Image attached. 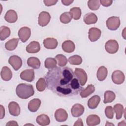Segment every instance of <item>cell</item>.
Returning a JSON list of instances; mask_svg holds the SVG:
<instances>
[{"instance_id":"cell-1","label":"cell","mask_w":126,"mask_h":126,"mask_svg":"<svg viewBox=\"0 0 126 126\" xmlns=\"http://www.w3.org/2000/svg\"><path fill=\"white\" fill-rule=\"evenodd\" d=\"M76 77L72 69L57 66L47 73L45 77L46 87L60 96L76 95L83 89Z\"/></svg>"},{"instance_id":"cell-2","label":"cell","mask_w":126,"mask_h":126,"mask_svg":"<svg viewBox=\"0 0 126 126\" xmlns=\"http://www.w3.org/2000/svg\"><path fill=\"white\" fill-rule=\"evenodd\" d=\"M16 93L20 98L27 99L34 94V91L32 85L21 83L17 86Z\"/></svg>"},{"instance_id":"cell-3","label":"cell","mask_w":126,"mask_h":126,"mask_svg":"<svg viewBox=\"0 0 126 126\" xmlns=\"http://www.w3.org/2000/svg\"><path fill=\"white\" fill-rule=\"evenodd\" d=\"M106 24L109 30L111 31L116 30L120 25V18L116 16L110 17L107 20Z\"/></svg>"},{"instance_id":"cell-4","label":"cell","mask_w":126,"mask_h":126,"mask_svg":"<svg viewBox=\"0 0 126 126\" xmlns=\"http://www.w3.org/2000/svg\"><path fill=\"white\" fill-rule=\"evenodd\" d=\"M74 74L76 76L80 85L83 86L86 84L87 81V74L85 71L80 68H76L74 71Z\"/></svg>"},{"instance_id":"cell-5","label":"cell","mask_w":126,"mask_h":126,"mask_svg":"<svg viewBox=\"0 0 126 126\" xmlns=\"http://www.w3.org/2000/svg\"><path fill=\"white\" fill-rule=\"evenodd\" d=\"M106 51L110 54H115L119 49V44L115 40H109L107 41L105 45Z\"/></svg>"},{"instance_id":"cell-6","label":"cell","mask_w":126,"mask_h":126,"mask_svg":"<svg viewBox=\"0 0 126 126\" xmlns=\"http://www.w3.org/2000/svg\"><path fill=\"white\" fill-rule=\"evenodd\" d=\"M18 36L19 39L23 42H26L31 36V29L27 27H22L18 31Z\"/></svg>"},{"instance_id":"cell-7","label":"cell","mask_w":126,"mask_h":126,"mask_svg":"<svg viewBox=\"0 0 126 126\" xmlns=\"http://www.w3.org/2000/svg\"><path fill=\"white\" fill-rule=\"evenodd\" d=\"M8 63L16 71L20 68L22 65L21 58L16 55L11 56L8 60Z\"/></svg>"},{"instance_id":"cell-8","label":"cell","mask_w":126,"mask_h":126,"mask_svg":"<svg viewBox=\"0 0 126 126\" xmlns=\"http://www.w3.org/2000/svg\"><path fill=\"white\" fill-rule=\"evenodd\" d=\"M51 19L50 14L46 11H42L38 16V24L41 27H44L48 25Z\"/></svg>"},{"instance_id":"cell-9","label":"cell","mask_w":126,"mask_h":126,"mask_svg":"<svg viewBox=\"0 0 126 126\" xmlns=\"http://www.w3.org/2000/svg\"><path fill=\"white\" fill-rule=\"evenodd\" d=\"M125 75L124 73L119 70L114 71L112 74V80L116 84H121L125 81Z\"/></svg>"},{"instance_id":"cell-10","label":"cell","mask_w":126,"mask_h":126,"mask_svg":"<svg viewBox=\"0 0 126 126\" xmlns=\"http://www.w3.org/2000/svg\"><path fill=\"white\" fill-rule=\"evenodd\" d=\"M101 32L100 29L96 28H91L88 32V37L92 42L97 41L100 37Z\"/></svg>"},{"instance_id":"cell-11","label":"cell","mask_w":126,"mask_h":126,"mask_svg":"<svg viewBox=\"0 0 126 126\" xmlns=\"http://www.w3.org/2000/svg\"><path fill=\"white\" fill-rule=\"evenodd\" d=\"M21 79L31 82L34 79V71L32 69H28L23 71L20 73Z\"/></svg>"},{"instance_id":"cell-12","label":"cell","mask_w":126,"mask_h":126,"mask_svg":"<svg viewBox=\"0 0 126 126\" xmlns=\"http://www.w3.org/2000/svg\"><path fill=\"white\" fill-rule=\"evenodd\" d=\"M55 118L57 121L59 122H63L67 120L68 114L64 109L59 108L55 112Z\"/></svg>"},{"instance_id":"cell-13","label":"cell","mask_w":126,"mask_h":126,"mask_svg":"<svg viewBox=\"0 0 126 126\" xmlns=\"http://www.w3.org/2000/svg\"><path fill=\"white\" fill-rule=\"evenodd\" d=\"M84 107L81 104L76 103L73 105L71 109V113L72 116L74 117H79L84 112Z\"/></svg>"},{"instance_id":"cell-14","label":"cell","mask_w":126,"mask_h":126,"mask_svg":"<svg viewBox=\"0 0 126 126\" xmlns=\"http://www.w3.org/2000/svg\"><path fill=\"white\" fill-rule=\"evenodd\" d=\"M8 109L9 113L13 116H18L20 113V107L15 101H11L9 103Z\"/></svg>"},{"instance_id":"cell-15","label":"cell","mask_w":126,"mask_h":126,"mask_svg":"<svg viewBox=\"0 0 126 126\" xmlns=\"http://www.w3.org/2000/svg\"><path fill=\"white\" fill-rule=\"evenodd\" d=\"M44 47L48 49H54L58 46V41L56 39L52 37L45 38L43 42Z\"/></svg>"},{"instance_id":"cell-16","label":"cell","mask_w":126,"mask_h":126,"mask_svg":"<svg viewBox=\"0 0 126 126\" xmlns=\"http://www.w3.org/2000/svg\"><path fill=\"white\" fill-rule=\"evenodd\" d=\"M40 50V45L38 42L33 41L30 43L26 47V51L29 53H36Z\"/></svg>"},{"instance_id":"cell-17","label":"cell","mask_w":126,"mask_h":126,"mask_svg":"<svg viewBox=\"0 0 126 126\" xmlns=\"http://www.w3.org/2000/svg\"><path fill=\"white\" fill-rule=\"evenodd\" d=\"M4 19L5 21L8 23H15L18 19L17 14L14 10H9L6 12L4 16Z\"/></svg>"},{"instance_id":"cell-18","label":"cell","mask_w":126,"mask_h":126,"mask_svg":"<svg viewBox=\"0 0 126 126\" xmlns=\"http://www.w3.org/2000/svg\"><path fill=\"white\" fill-rule=\"evenodd\" d=\"M41 104V100L38 98H34L30 100L28 104V109L32 112H35L38 110Z\"/></svg>"},{"instance_id":"cell-19","label":"cell","mask_w":126,"mask_h":126,"mask_svg":"<svg viewBox=\"0 0 126 126\" xmlns=\"http://www.w3.org/2000/svg\"><path fill=\"white\" fill-rule=\"evenodd\" d=\"M0 76L3 80L8 81L11 80L12 77V73L10 69L7 66H3L0 72Z\"/></svg>"},{"instance_id":"cell-20","label":"cell","mask_w":126,"mask_h":126,"mask_svg":"<svg viewBox=\"0 0 126 126\" xmlns=\"http://www.w3.org/2000/svg\"><path fill=\"white\" fill-rule=\"evenodd\" d=\"M83 20L87 25L94 24L96 23L97 21V17L94 13H88L84 15Z\"/></svg>"},{"instance_id":"cell-21","label":"cell","mask_w":126,"mask_h":126,"mask_svg":"<svg viewBox=\"0 0 126 126\" xmlns=\"http://www.w3.org/2000/svg\"><path fill=\"white\" fill-rule=\"evenodd\" d=\"M63 50L66 53L73 52L75 48V44L71 40L64 41L62 45Z\"/></svg>"},{"instance_id":"cell-22","label":"cell","mask_w":126,"mask_h":126,"mask_svg":"<svg viewBox=\"0 0 126 126\" xmlns=\"http://www.w3.org/2000/svg\"><path fill=\"white\" fill-rule=\"evenodd\" d=\"M100 122V118L96 115H89L86 119L87 125L89 126H94L99 125Z\"/></svg>"},{"instance_id":"cell-23","label":"cell","mask_w":126,"mask_h":126,"mask_svg":"<svg viewBox=\"0 0 126 126\" xmlns=\"http://www.w3.org/2000/svg\"><path fill=\"white\" fill-rule=\"evenodd\" d=\"M100 101V97L97 95L91 97L88 101V106L91 109L96 108Z\"/></svg>"},{"instance_id":"cell-24","label":"cell","mask_w":126,"mask_h":126,"mask_svg":"<svg viewBox=\"0 0 126 126\" xmlns=\"http://www.w3.org/2000/svg\"><path fill=\"white\" fill-rule=\"evenodd\" d=\"M36 121L37 123L40 126H47L50 123L49 117L45 114H42L38 116L36 118Z\"/></svg>"},{"instance_id":"cell-25","label":"cell","mask_w":126,"mask_h":126,"mask_svg":"<svg viewBox=\"0 0 126 126\" xmlns=\"http://www.w3.org/2000/svg\"><path fill=\"white\" fill-rule=\"evenodd\" d=\"M19 38H14L7 41L5 44V48L8 51H12L16 49L17 46Z\"/></svg>"},{"instance_id":"cell-26","label":"cell","mask_w":126,"mask_h":126,"mask_svg":"<svg viewBox=\"0 0 126 126\" xmlns=\"http://www.w3.org/2000/svg\"><path fill=\"white\" fill-rule=\"evenodd\" d=\"M108 73L107 69L104 66H101L97 70L96 76L97 79L100 81H102L105 79Z\"/></svg>"},{"instance_id":"cell-27","label":"cell","mask_w":126,"mask_h":126,"mask_svg":"<svg viewBox=\"0 0 126 126\" xmlns=\"http://www.w3.org/2000/svg\"><path fill=\"white\" fill-rule=\"evenodd\" d=\"M40 61L36 57H30L27 60L28 65L34 69H38L40 66Z\"/></svg>"},{"instance_id":"cell-28","label":"cell","mask_w":126,"mask_h":126,"mask_svg":"<svg viewBox=\"0 0 126 126\" xmlns=\"http://www.w3.org/2000/svg\"><path fill=\"white\" fill-rule=\"evenodd\" d=\"M95 91V87L92 84H89L87 86V88L83 89L80 92V95L82 98L88 97L91 94H93Z\"/></svg>"},{"instance_id":"cell-29","label":"cell","mask_w":126,"mask_h":126,"mask_svg":"<svg viewBox=\"0 0 126 126\" xmlns=\"http://www.w3.org/2000/svg\"><path fill=\"white\" fill-rule=\"evenodd\" d=\"M10 29L5 26H2L0 28V39L2 41L9 37L10 34Z\"/></svg>"},{"instance_id":"cell-30","label":"cell","mask_w":126,"mask_h":126,"mask_svg":"<svg viewBox=\"0 0 126 126\" xmlns=\"http://www.w3.org/2000/svg\"><path fill=\"white\" fill-rule=\"evenodd\" d=\"M104 103H111L114 100L116 97L115 94L111 91H107L104 93Z\"/></svg>"},{"instance_id":"cell-31","label":"cell","mask_w":126,"mask_h":126,"mask_svg":"<svg viewBox=\"0 0 126 126\" xmlns=\"http://www.w3.org/2000/svg\"><path fill=\"white\" fill-rule=\"evenodd\" d=\"M113 110L116 113V118L117 120L120 119L124 113V107L120 103L116 104L114 106Z\"/></svg>"},{"instance_id":"cell-32","label":"cell","mask_w":126,"mask_h":126,"mask_svg":"<svg viewBox=\"0 0 126 126\" xmlns=\"http://www.w3.org/2000/svg\"><path fill=\"white\" fill-rule=\"evenodd\" d=\"M69 13L72 18L75 20H79L81 16V10L78 7H74L71 8Z\"/></svg>"},{"instance_id":"cell-33","label":"cell","mask_w":126,"mask_h":126,"mask_svg":"<svg viewBox=\"0 0 126 126\" xmlns=\"http://www.w3.org/2000/svg\"><path fill=\"white\" fill-rule=\"evenodd\" d=\"M55 59L57 61L59 66L61 67L65 66L67 63V60L66 57L62 54H58L56 56Z\"/></svg>"},{"instance_id":"cell-34","label":"cell","mask_w":126,"mask_h":126,"mask_svg":"<svg viewBox=\"0 0 126 126\" xmlns=\"http://www.w3.org/2000/svg\"><path fill=\"white\" fill-rule=\"evenodd\" d=\"M45 67L48 69H52L57 67V61L53 58H47L44 62Z\"/></svg>"},{"instance_id":"cell-35","label":"cell","mask_w":126,"mask_h":126,"mask_svg":"<svg viewBox=\"0 0 126 126\" xmlns=\"http://www.w3.org/2000/svg\"><path fill=\"white\" fill-rule=\"evenodd\" d=\"M68 62L72 65H79L82 62V59L80 56L75 55L68 58Z\"/></svg>"},{"instance_id":"cell-36","label":"cell","mask_w":126,"mask_h":126,"mask_svg":"<svg viewBox=\"0 0 126 126\" xmlns=\"http://www.w3.org/2000/svg\"><path fill=\"white\" fill-rule=\"evenodd\" d=\"M88 5L89 8L92 10H97L100 6V3L99 0H89L88 1Z\"/></svg>"},{"instance_id":"cell-37","label":"cell","mask_w":126,"mask_h":126,"mask_svg":"<svg viewBox=\"0 0 126 126\" xmlns=\"http://www.w3.org/2000/svg\"><path fill=\"white\" fill-rule=\"evenodd\" d=\"M46 87V82L43 78H40L36 83V88L39 92L43 91Z\"/></svg>"},{"instance_id":"cell-38","label":"cell","mask_w":126,"mask_h":126,"mask_svg":"<svg viewBox=\"0 0 126 126\" xmlns=\"http://www.w3.org/2000/svg\"><path fill=\"white\" fill-rule=\"evenodd\" d=\"M72 19V17L69 12H65L62 13L60 17L61 22L63 24L69 23Z\"/></svg>"},{"instance_id":"cell-39","label":"cell","mask_w":126,"mask_h":126,"mask_svg":"<svg viewBox=\"0 0 126 126\" xmlns=\"http://www.w3.org/2000/svg\"><path fill=\"white\" fill-rule=\"evenodd\" d=\"M105 114L106 117L110 119H112L114 117V110L111 106H107L105 109Z\"/></svg>"},{"instance_id":"cell-40","label":"cell","mask_w":126,"mask_h":126,"mask_svg":"<svg viewBox=\"0 0 126 126\" xmlns=\"http://www.w3.org/2000/svg\"><path fill=\"white\" fill-rule=\"evenodd\" d=\"M113 2L112 0H100V4H102L103 6L105 7H108L110 6Z\"/></svg>"},{"instance_id":"cell-41","label":"cell","mask_w":126,"mask_h":126,"mask_svg":"<svg viewBox=\"0 0 126 126\" xmlns=\"http://www.w3.org/2000/svg\"><path fill=\"white\" fill-rule=\"evenodd\" d=\"M58 0H43V2L46 6H50L51 5H53L56 4V3L58 2Z\"/></svg>"},{"instance_id":"cell-42","label":"cell","mask_w":126,"mask_h":126,"mask_svg":"<svg viewBox=\"0 0 126 126\" xmlns=\"http://www.w3.org/2000/svg\"><path fill=\"white\" fill-rule=\"evenodd\" d=\"M0 119H2L4 118V117L5 116V109L2 105H0Z\"/></svg>"},{"instance_id":"cell-43","label":"cell","mask_w":126,"mask_h":126,"mask_svg":"<svg viewBox=\"0 0 126 126\" xmlns=\"http://www.w3.org/2000/svg\"><path fill=\"white\" fill-rule=\"evenodd\" d=\"M62 3L66 6L69 5L70 4H71L73 2V0H62Z\"/></svg>"},{"instance_id":"cell-44","label":"cell","mask_w":126,"mask_h":126,"mask_svg":"<svg viewBox=\"0 0 126 126\" xmlns=\"http://www.w3.org/2000/svg\"><path fill=\"white\" fill-rule=\"evenodd\" d=\"M74 126H83V123L82 122V120L81 118H79L76 121V122L74 123Z\"/></svg>"},{"instance_id":"cell-45","label":"cell","mask_w":126,"mask_h":126,"mask_svg":"<svg viewBox=\"0 0 126 126\" xmlns=\"http://www.w3.org/2000/svg\"><path fill=\"white\" fill-rule=\"evenodd\" d=\"M6 126H18V124L15 121H10L8 122L6 124Z\"/></svg>"}]
</instances>
